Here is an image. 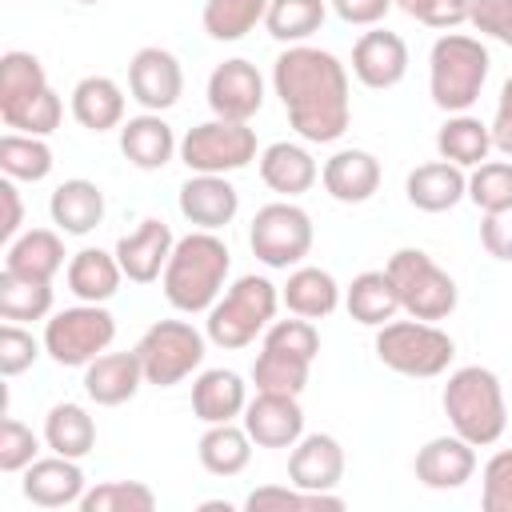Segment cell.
Instances as JSON below:
<instances>
[{
    "instance_id": "obj_1",
    "label": "cell",
    "mask_w": 512,
    "mask_h": 512,
    "mask_svg": "<svg viewBox=\"0 0 512 512\" xmlns=\"http://www.w3.org/2000/svg\"><path fill=\"white\" fill-rule=\"evenodd\" d=\"M272 88L300 140L332 144L348 132L352 120L348 72L332 52L312 44H288L272 64Z\"/></svg>"
},
{
    "instance_id": "obj_2",
    "label": "cell",
    "mask_w": 512,
    "mask_h": 512,
    "mask_svg": "<svg viewBox=\"0 0 512 512\" xmlns=\"http://www.w3.org/2000/svg\"><path fill=\"white\" fill-rule=\"evenodd\" d=\"M228 268H232L228 244L216 232L196 228V232H188V236L176 240L168 264H164V276H160L164 300L176 312H188V316L208 312L220 300V292H224Z\"/></svg>"
},
{
    "instance_id": "obj_3",
    "label": "cell",
    "mask_w": 512,
    "mask_h": 512,
    "mask_svg": "<svg viewBox=\"0 0 512 512\" xmlns=\"http://www.w3.org/2000/svg\"><path fill=\"white\" fill-rule=\"evenodd\" d=\"M444 416L452 424L456 436H464L476 448H488L504 436L508 428V404H504V388L500 376L484 364H464L448 376L444 384Z\"/></svg>"
},
{
    "instance_id": "obj_4",
    "label": "cell",
    "mask_w": 512,
    "mask_h": 512,
    "mask_svg": "<svg viewBox=\"0 0 512 512\" xmlns=\"http://www.w3.org/2000/svg\"><path fill=\"white\" fill-rule=\"evenodd\" d=\"M492 56L480 44V36L468 32H444L428 52V92L440 112H468L480 100V88L488 80Z\"/></svg>"
},
{
    "instance_id": "obj_5",
    "label": "cell",
    "mask_w": 512,
    "mask_h": 512,
    "mask_svg": "<svg viewBox=\"0 0 512 512\" xmlns=\"http://www.w3.org/2000/svg\"><path fill=\"white\" fill-rule=\"evenodd\" d=\"M280 308V292L268 276H240L212 308H208V340L216 348H248L272 320Z\"/></svg>"
},
{
    "instance_id": "obj_6",
    "label": "cell",
    "mask_w": 512,
    "mask_h": 512,
    "mask_svg": "<svg viewBox=\"0 0 512 512\" xmlns=\"http://www.w3.org/2000/svg\"><path fill=\"white\" fill-rule=\"evenodd\" d=\"M372 348L388 372L416 376V380H432V376L448 372V364L456 356L452 336L444 328H436L432 320H416V316L380 324Z\"/></svg>"
},
{
    "instance_id": "obj_7",
    "label": "cell",
    "mask_w": 512,
    "mask_h": 512,
    "mask_svg": "<svg viewBox=\"0 0 512 512\" xmlns=\"http://www.w3.org/2000/svg\"><path fill=\"white\" fill-rule=\"evenodd\" d=\"M384 272L396 284L400 296V312L416 316V320H448L456 312V280L424 252V248H396L384 264Z\"/></svg>"
},
{
    "instance_id": "obj_8",
    "label": "cell",
    "mask_w": 512,
    "mask_h": 512,
    "mask_svg": "<svg viewBox=\"0 0 512 512\" xmlns=\"http://www.w3.org/2000/svg\"><path fill=\"white\" fill-rule=\"evenodd\" d=\"M116 340V316L104 304H76L60 308L44 324V352L60 368H88L108 344Z\"/></svg>"
},
{
    "instance_id": "obj_9",
    "label": "cell",
    "mask_w": 512,
    "mask_h": 512,
    "mask_svg": "<svg viewBox=\"0 0 512 512\" xmlns=\"http://www.w3.org/2000/svg\"><path fill=\"white\" fill-rule=\"evenodd\" d=\"M204 336L200 328H192L188 320H156L140 340H136V356L144 368V384L156 388H172L184 376H192L204 360Z\"/></svg>"
},
{
    "instance_id": "obj_10",
    "label": "cell",
    "mask_w": 512,
    "mask_h": 512,
    "mask_svg": "<svg viewBox=\"0 0 512 512\" xmlns=\"http://www.w3.org/2000/svg\"><path fill=\"white\" fill-rule=\"evenodd\" d=\"M180 160L188 164V172H212V176H228L236 168H248L256 160V132L244 120H204L196 128L184 132L180 140Z\"/></svg>"
},
{
    "instance_id": "obj_11",
    "label": "cell",
    "mask_w": 512,
    "mask_h": 512,
    "mask_svg": "<svg viewBox=\"0 0 512 512\" xmlns=\"http://www.w3.org/2000/svg\"><path fill=\"white\" fill-rule=\"evenodd\" d=\"M312 216L292 200H272L252 216L248 244L268 268H292L312 252Z\"/></svg>"
},
{
    "instance_id": "obj_12",
    "label": "cell",
    "mask_w": 512,
    "mask_h": 512,
    "mask_svg": "<svg viewBox=\"0 0 512 512\" xmlns=\"http://www.w3.org/2000/svg\"><path fill=\"white\" fill-rule=\"evenodd\" d=\"M128 92L144 112H168L184 92V68L168 48H140L128 60Z\"/></svg>"
},
{
    "instance_id": "obj_13",
    "label": "cell",
    "mask_w": 512,
    "mask_h": 512,
    "mask_svg": "<svg viewBox=\"0 0 512 512\" xmlns=\"http://www.w3.org/2000/svg\"><path fill=\"white\" fill-rule=\"evenodd\" d=\"M208 108L220 120H252L264 108V76L256 72L252 60H224L208 76Z\"/></svg>"
},
{
    "instance_id": "obj_14",
    "label": "cell",
    "mask_w": 512,
    "mask_h": 512,
    "mask_svg": "<svg viewBox=\"0 0 512 512\" xmlns=\"http://www.w3.org/2000/svg\"><path fill=\"white\" fill-rule=\"evenodd\" d=\"M244 428L256 448H292L304 436V408L292 392H256L244 408Z\"/></svg>"
},
{
    "instance_id": "obj_15",
    "label": "cell",
    "mask_w": 512,
    "mask_h": 512,
    "mask_svg": "<svg viewBox=\"0 0 512 512\" xmlns=\"http://www.w3.org/2000/svg\"><path fill=\"white\" fill-rule=\"evenodd\" d=\"M172 248H176L172 228L164 220L148 216L132 232H124L116 240V260H120V268H124V276L132 284H152V280L164 276V264H168Z\"/></svg>"
},
{
    "instance_id": "obj_16",
    "label": "cell",
    "mask_w": 512,
    "mask_h": 512,
    "mask_svg": "<svg viewBox=\"0 0 512 512\" xmlns=\"http://www.w3.org/2000/svg\"><path fill=\"white\" fill-rule=\"evenodd\" d=\"M352 76L364 84V88H396L404 76H408V44L404 36L388 32V28H372L356 40L352 48Z\"/></svg>"
},
{
    "instance_id": "obj_17",
    "label": "cell",
    "mask_w": 512,
    "mask_h": 512,
    "mask_svg": "<svg viewBox=\"0 0 512 512\" xmlns=\"http://www.w3.org/2000/svg\"><path fill=\"white\" fill-rule=\"evenodd\" d=\"M416 480L432 492H452L464 488L476 472V444H468L464 436H432L420 452H416Z\"/></svg>"
},
{
    "instance_id": "obj_18",
    "label": "cell",
    "mask_w": 512,
    "mask_h": 512,
    "mask_svg": "<svg viewBox=\"0 0 512 512\" xmlns=\"http://www.w3.org/2000/svg\"><path fill=\"white\" fill-rule=\"evenodd\" d=\"M180 216L196 228H224L236 220L240 212V192L224 180V176H212V172H192L184 184H180Z\"/></svg>"
},
{
    "instance_id": "obj_19",
    "label": "cell",
    "mask_w": 512,
    "mask_h": 512,
    "mask_svg": "<svg viewBox=\"0 0 512 512\" xmlns=\"http://www.w3.org/2000/svg\"><path fill=\"white\" fill-rule=\"evenodd\" d=\"M288 480L304 492H332L344 480V448L328 432L300 436L288 456Z\"/></svg>"
},
{
    "instance_id": "obj_20",
    "label": "cell",
    "mask_w": 512,
    "mask_h": 512,
    "mask_svg": "<svg viewBox=\"0 0 512 512\" xmlns=\"http://www.w3.org/2000/svg\"><path fill=\"white\" fill-rule=\"evenodd\" d=\"M24 500H32L36 508H68V504H80L84 496V468L80 460L72 456H36L28 468H24Z\"/></svg>"
},
{
    "instance_id": "obj_21",
    "label": "cell",
    "mask_w": 512,
    "mask_h": 512,
    "mask_svg": "<svg viewBox=\"0 0 512 512\" xmlns=\"http://www.w3.org/2000/svg\"><path fill=\"white\" fill-rule=\"evenodd\" d=\"M380 160L364 148H340L324 160L320 168V180H324V192L340 204H364L376 196L380 188Z\"/></svg>"
},
{
    "instance_id": "obj_22",
    "label": "cell",
    "mask_w": 512,
    "mask_h": 512,
    "mask_svg": "<svg viewBox=\"0 0 512 512\" xmlns=\"http://www.w3.org/2000/svg\"><path fill=\"white\" fill-rule=\"evenodd\" d=\"M120 152L128 156L132 168L156 172L180 152V144L172 136V124L160 112H140V116H128L120 124Z\"/></svg>"
},
{
    "instance_id": "obj_23",
    "label": "cell",
    "mask_w": 512,
    "mask_h": 512,
    "mask_svg": "<svg viewBox=\"0 0 512 512\" xmlns=\"http://www.w3.org/2000/svg\"><path fill=\"white\" fill-rule=\"evenodd\" d=\"M140 384H144V368H140L136 348L132 352H100L84 368V392L100 408H116V404L132 400L140 392Z\"/></svg>"
},
{
    "instance_id": "obj_24",
    "label": "cell",
    "mask_w": 512,
    "mask_h": 512,
    "mask_svg": "<svg viewBox=\"0 0 512 512\" xmlns=\"http://www.w3.org/2000/svg\"><path fill=\"white\" fill-rule=\"evenodd\" d=\"M404 196L420 212H448V208H456L468 196V176H464L460 164L432 160V164H420V168L408 172Z\"/></svg>"
},
{
    "instance_id": "obj_25",
    "label": "cell",
    "mask_w": 512,
    "mask_h": 512,
    "mask_svg": "<svg viewBox=\"0 0 512 512\" xmlns=\"http://www.w3.org/2000/svg\"><path fill=\"white\" fill-rule=\"evenodd\" d=\"M48 216L64 236H88L92 228H100L104 220V192L100 184L72 176L64 184H56L52 200H48Z\"/></svg>"
},
{
    "instance_id": "obj_26",
    "label": "cell",
    "mask_w": 512,
    "mask_h": 512,
    "mask_svg": "<svg viewBox=\"0 0 512 512\" xmlns=\"http://www.w3.org/2000/svg\"><path fill=\"white\" fill-rule=\"evenodd\" d=\"M248 408V388L240 380V372L232 368H208L192 380V412L204 424H228L236 416H244Z\"/></svg>"
},
{
    "instance_id": "obj_27",
    "label": "cell",
    "mask_w": 512,
    "mask_h": 512,
    "mask_svg": "<svg viewBox=\"0 0 512 512\" xmlns=\"http://www.w3.org/2000/svg\"><path fill=\"white\" fill-rule=\"evenodd\" d=\"M52 84H48V72L44 64L32 56V52H4L0 56V120H16L36 96H44Z\"/></svg>"
},
{
    "instance_id": "obj_28",
    "label": "cell",
    "mask_w": 512,
    "mask_h": 512,
    "mask_svg": "<svg viewBox=\"0 0 512 512\" xmlns=\"http://www.w3.org/2000/svg\"><path fill=\"white\" fill-rule=\"evenodd\" d=\"M316 176H320V168H316V160H312V152H308L304 144L276 140V144H268V148L260 152V180H264L272 192H280L284 200L308 192V188L316 184Z\"/></svg>"
},
{
    "instance_id": "obj_29",
    "label": "cell",
    "mask_w": 512,
    "mask_h": 512,
    "mask_svg": "<svg viewBox=\"0 0 512 512\" xmlns=\"http://www.w3.org/2000/svg\"><path fill=\"white\" fill-rule=\"evenodd\" d=\"M68 292L84 304H108L124 280V268L116 260V252H104V248H80L72 260H68Z\"/></svg>"
},
{
    "instance_id": "obj_30",
    "label": "cell",
    "mask_w": 512,
    "mask_h": 512,
    "mask_svg": "<svg viewBox=\"0 0 512 512\" xmlns=\"http://www.w3.org/2000/svg\"><path fill=\"white\" fill-rule=\"evenodd\" d=\"M72 116L88 132H108L124 124V88L112 76H84L72 88Z\"/></svg>"
},
{
    "instance_id": "obj_31",
    "label": "cell",
    "mask_w": 512,
    "mask_h": 512,
    "mask_svg": "<svg viewBox=\"0 0 512 512\" xmlns=\"http://www.w3.org/2000/svg\"><path fill=\"white\" fill-rule=\"evenodd\" d=\"M4 268L16 276H36V280H52L64 268V240L60 228H28L20 232L8 248H4Z\"/></svg>"
},
{
    "instance_id": "obj_32",
    "label": "cell",
    "mask_w": 512,
    "mask_h": 512,
    "mask_svg": "<svg viewBox=\"0 0 512 512\" xmlns=\"http://www.w3.org/2000/svg\"><path fill=\"white\" fill-rule=\"evenodd\" d=\"M280 300H284V308H288L292 316L324 320V316H332L336 304H340V284H336L332 272L312 268V264H300V268H292V276H288Z\"/></svg>"
},
{
    "instance_id": "obj_33",
    "label": "cell",
    "mask_w": 512,
    "mask_h": 512,
    "mask_svg": "<svg viewBox=\"0 0 512 512\" xmlns=\"http://www.w3.org/2000/svg\"><path fill=\"white\" fill-rule=\"evenodd\" d=\"M344 308H348V316H352L356 324H364V328H380V324L396 320L400 296H396L392 276H388L384 268L360 272V276L348 284V292H344Z\"/></svg>"
},
{
    "instance_id": "obj_34",
    "label": "cell",
    "mask_w": 512,
    "mask_h": 512,
    "mask_svg": "<svg viewBox=\"0 0 512 512\" xmlns=\"http://www.w3.org/2000/svg\"><path fill=\"white\" fill-rule=\"evenodd\" d=\"M436 152H440V160H448V164L476 168V164H484L488 152H492V132H488V124H480L476 116L452 112V116L440 124V132H436Z\"/></svg>"
},
{
    "instance_id": "obj_35",
    "label": "cell",
    "mask_w": 512,
    "mask_h": 512,
    "mask_svg": "<svg viewBox=\"0 0 512 512\" xmlns=\"http://www.w3.org/2000/svg\"><path fill=\"white\" fill-rule=\"evenodd\" d=\"M196 456L204 464V472L212 476H236L248 468L252 460V436L244 424H208V432L196 444Z\"/></svg>"
},
{
    "instance_id": "obj_36",
    "label": "cell",
    "mask_w": 512,
    "mask_h": 512,
    "mask_svg": "<svg viewBox=\"0 0 512 512\" xmlns=\"http://www.w3.org/2000/svg\"><path fill=\"white\" fill-rule=\"evenodd\" d=\"M44 444L56 452V456H72V460H84L92 448H96V424L92 416L64 400V404H52L48 416H44Z\"/></svg>"
},
{
    "instance_id": "obj_37",
    "label": "cell",
    "mask_w": 512,
    "mask_h": 512,
    "mask_svg": "<svg viewBox=\"0 0 512 512\" xmlns=\"http://www.w3.org/2000/svg\"><path fill=\"white\" fill-rule=\"evenodd\" d=\"M52 312V280H36V276H16V272H0V316L4 320H44Z\"/></svg>"
},
{
    "instance_id": "obj_38",
    "label": "cell",
    "mask_w": 512,
    "mask_h": 512,
    "mask_svg": "<svg viewBox=\"0 0 512 512\" xmlns=\"http://www.w3.org/2000/svg\"><path fill=\"white\" fill-rule=\"evenodd\" d=\"M324 16H328L324 0H268L264 28L280 44H304L312 32H320Z\"/></svg>"
},
{
    "instance_id": "obj_39",
    "label": "cell",
    "mask_w": 512,
    "mask_h": 512,
    "mask_svg": "<svg viewBox=\"0 0 512 512\" xmlns=\"http://www.w3.org/2000/svg\"><path fill=\"white\" fill-rule=\"evenodd\" d=\"M268 16V0H204V32L220 44H232L240 36H248L256 24H264Z\"/></svg>"
},
{
    "instance_id": "obj_40",
    "label": "cell",
    "mask_w": 512,
    "mask_h": 512,
    "mask_svg": "<svg viewBox=\"0 0 512 512\" xmlns=\"http://www.w3.org/2000/svg\"><path fill=\"white\" fill-rule=\"evenodd\" d=\"M0 172L12 180H44L52 172V148L44 136H28V132H4L0 136Z\"/></svg>"
},
{
    "instance_id": "obj_41",
    "label": "cell",
    "mask_w": 512,
    "mask_h": 512,
    "mask_svg": "<svg viewBox=\"0 0 512 512\" xmlns=\"http://www.w3.org/2000/svg\"><path fill=\"white\" fill-rule=\"evenodd\" d=\"M308 372H312V360L280 352V348H260V356L252 364V384H256V392H292V396H300L304 384H308Z\"/></svg>"
},
{
    "instance_id": "obj_42",
    "label": "cell",
    "mask_w": 512,
    "mask_h": 512,
    "mask_svg": "<svg viewBox=\"0 0 512 512\" xmlns=\"http://www.w3.org/2000/svg\"><path fill=\"white\" fill-rule=\"evenodd\" d=\"M84 512H152L156 492L140 480H104L80 496Z\"/></svg>"
},
{
    "instance_id": "obj_43",
    "label": "cell",
    "mask_w": 512,
    "mask_h": 512,
    "mask_svg": "<svg viewBox=\"0 0 512 512\" xmlns=\"http://www.w3.org/2000/svg\"><path fill=\"white\" fill-rule=\"evenodd\" d=\"M468 200L480 212L512 208V160H484L468 176Z\"/></svg>"
},
{
    "instance_id": "obj_44",
    "label": "cell",
    "mask_w": 512,
    "mask_h": 512,
    "mask_svg": "<svg viewBox=\"0 0 512 512\" xmlns=\"http://www.w3.org/2000/svg\"><path fill=\"white\" fill-rule=\"evenodd\" d=\"M248 512H268V508H328V512H340L344 500L336 492H304V488H280V484H264V488H252L248 500H244Z\"/></svg>"
},
{
    "instance_id": "obj_45",
    "label": "cell",
    "mask_w": 512,
    "mask_h": 512,
    "mask_svg": "<svg viewBox=\"0 0 512 512\" xmlns=\"http://www.w3.org/2000/svg\"><path fill=\"white\" fill-rule=\"evenodd\" d=\"M264 348H280V352H292V356H304V360H316L320 352V332L312 320L304 316H292V320H272L264 328Z\"/></svg>"
},
{
    "instance_id": "obj_46",
    "label": "cell",
    "mask_w": 512,
    "mask_h": 512,
    "mask_svg": "<svg viewBox=\"0 0 512 512\" xmlns=\"http://www.w3.org/2000/svg\"><path fill=\"white\" fill-rule=\"evenodd\" d=\"M480 508L484 512H512V448L488 456L480 472Z\"/></svg>"
},
{
    "instance_id": "obj_47",
    "label": "cell",
    "mask_w": 512,
    "mask_h": 512,
    "mask_svg": "<svg viewBox=\"0 0 512 512\" xmlns=\"http://www.w3.org/2000/svg\"><path fill=\"white\" fill-rule=\"evenodd\" d=\"M44 340H36L28 328H20L16 320H8L0 328V376H20L36 364Z\"/></svg>"
},
{
    "instance_id": "obj_48",
    "label": "cell",
    "mask_w": 512,
    "mask_h": 512,
    "mask_svg": "<svg viewBox=\"0 0 512 512\" xmlns=\"http://www.w3.org/2000/svg\"><path fill=\"white\" fill-rule=\"evenodd\" d=\"M40 452V440L28 424H20L16 416H4L0 424V472H24Z\"/></svg>"
},
{
    "instance_id": "obj_49",
    "label": "cell",
    "mask_w": 512,
    "mask_h": 512,
    "mask_svg": "<svg viewBox=\"0 0 512 512\" xmlns=\"http://www.w3.org/2000/svg\"><path fill=\"white\" fill-rule=\"evenodd\" d=\"M468 24L512 48V0H472Z\"/></svg>"
},
{
    "instance_id": "obj_50",
    "label": "cell",
    "mask_w": 512,
    "mask_h": 512,
    "mask_svg": "<svg viewBox=\"0 0 512 512\" xmlns=\"http://www.w3.org/2000/svg\"><path fill=\"white\" fill-rule=\"evenodd\" d=\"M480 244H484V252L492 260L512 264V208L484 212V220H480Z\"/></svg>"
},
{
    "instance_id": "obj_51",
    "label": "cell",
    "mask_w": 512,
    "mask_h": 512,
    "mask_svg": "<svg viewBox=\"0 0 512 512\" xmlns=\"http://www.w3.org/2000/svg\"><path fill=\"white\" fill-rule=\"evenodd\" d=\"M468 12H472V0H424L412 20L448 32V28H456V24H468Z\"/></svg>"
},
{
    "instance_id": "obj_52",
    "label": "cell",
    "mask_w": 512,
    "mask_h": 512,
    "mask_svg": "<svg viewBox=\"0 0 512 512\" xmlns=\"http://www.w3.org/2000/svg\"><path fill=\"white\" fill-rule=\"evenodd\" d=\"M392 0H332V12L344 24H360V28H376L388 16Z\"/></svg>"
},
{
    "instance_id": "obj_53",
    "label": "cell",
    "mask_w": 512,
    "mask_h": 512,
    "mask_svg": "<svg viewBox=\"0 0 512 512\" xmlns=\"http://www.w3.org/2000/svg\"><path fill=\"white\" fill-rule=\"evenodd\" d=\"M0 200H4V220H0V240L12 244L20 236V224H24V204H20V188L12 176L0 180Z\"/></svg>"
},
{
    "instance_id": "obj_54",
    "label": "cell",
    "mask_w": 512,
    "mask_h": 512,
    "mask_svg": "<svg viewBox=\"0 0 512 512\" xmlns=\"http://www.w3.org/2000/svg\"><path fill=\"white\" fill-rule=\"evenodd\" d=\"M488 132H492V148L512 160V104H496V116H492Z\"/></svg>"
},
{
    "instance_id": "obj_55",
    "label": "cell",
    "mask_w": 512,
    "mask_h": 512,
    "mask_svg": "<svg viewBox=\"0 0 512 512\" xmlns=\"http://www.w3.org/2000/svg\"><path fill=\"white\" fill-rule=\"evenodd\" d=\"M392 4H396V8H404V12H408V16H416V8H420V4H424V0H392Z\"/></svg>"
},
{
    "instance_id": "obj_56",
    "label": "cell",
    "mask_w": 512,
    "mask_h": 512,
    "mask_svg": "<svg viewBox=\"0 0 512 512\" xmlns=\"http://www.w3.org/2000/svg\"><path fill=\"white\" fill-rule=\"evenodd\" d=\"M500 104H512V76H508L504 88H500Z\"/></svg>"
},
{
    "instance_id": "obj_57",
    "label": "cell",
    "mask_w": 512,
    "mask_h": 512,
    "mask_svg": "<svg viewBox=\"0 0 512 512\" xmlns=\"http://www.w3.org/2000/svg\"><path fill=\"white\" fill-rule=\"evenodd\" d=\"M80 4H100V0H80Z\"/></svg>"
}]
</instances>
